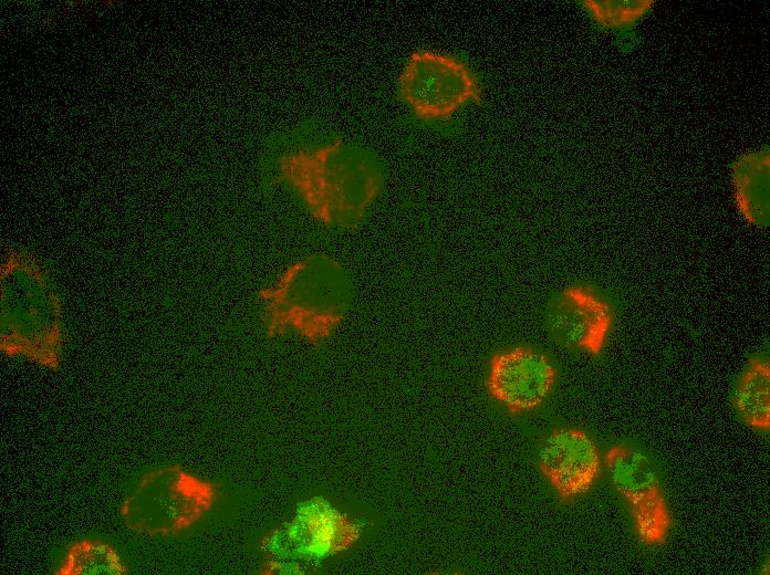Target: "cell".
Listing matches in <instances>:
<instances>
[{
    "label": "cell",
    "mask_w": 770,
    "mask_h": 575,
    "mask_svg": "<svg viewBox=\"0 0 770 575\" xmlns=\"http://www.w3.org/2000/svg\"><path fill=\"white\" fill-rule=\"evenodd\" d=\"M579 3L599 30L610 32L623 42L622 49L634 48L636 27L654 7L651 0H586Z\"/></svg>",
    "instance_id": "obj_11"
},
{
    "label": "cell",
    "mask_w": 770,
    "mask_h": 575,
    "mask_svg": "<svg viewBox=\"0 0 770 575\" xmlns=\"http://www.w3.org/2000/svg\"><path fill=\"white\" fill-rule=\"evenodd\" d=\"M360 526L323 501L302 508L290 529L300 550L316 556L347 550L360 537Z\"/></svg>",
    "instance_id": "obj_9"
},
{
    "label": "cell",
    "mask_w": 770,
    "mask_h": 575,
    "mask_svg": "<svg viewBox=\"0 0 770 575\" xmlns=\"http://www.w3.org/2000/svg\"><path fill=\"white\" fill-rule=\"evenodd\" d=\"M742 420L753 428H770V366L764 359H749L732 395Z\"/></svg>",
    "instance_id": "obj_12"
},
{
    "label": "cell",
    "mask_w": 770,
    "mask_h": 575,
    "mask_svg": "<svg viewBox=\"0 0 770 575\" xmlns=\"http://www.w3.org/2000/svg\"><path fill=\"white\" fill-rule=\"evenodd\" d=\"M539 468L561 499L586 492L601 471L596 445L584 431L556 428L539 451Z\"/></svg>",
    "instance_id": "obj_8"
},
{
    "label": "cell",
    "mask_w": 770,
    "mask_h": 575,
    "mask_svg": "<svg viewBox=\"0 0 770 575\" xmlns=\"http://www.w3.org/2000/svg\"><path fill=\"white\" fill-rule=\"evenodd\" d=\"M215 498L214 484L171 466L146 473L124 500L119 514L134 533L176 535L208 512Z\"/></svg>",
    "instance_id": "obj_3"
},
{
    "label": "cell",
    "mask_w": 770,
    "mask_h": 575,
    "mask_svg": "<svg viewBox=\"0 0 770 575\" xmlns=\"http://www.w3.org/2000/svg\"><path fill=\"white\" fill-rule=\"evenodd\" d=\"M126 573V567L113 547L91 540L73 543L56 572L59 575H123Z\"/></svg>",
    "instance_id": "obj_13"
},
{
    "label": "cell",
    "mask_w": 770,
    "mask_h": 575,
    "mask_svg": "<svg viewBox=\"0 0 770 575\" xmlns=\"http://www.w3.org/2000/svg\"><path fill=\"white\" fill-rule=\"evenodd\" d=\"M737 207L753 226L769 223V149L761 147L741 155L732 165Z\"/></svg>",
    "instance_id": "obj_10"
},
{
    "label": "cell",
    "mask_w": 770,
    "mask_h": 575,
    "mask_svg": "<svg viewBox=\"0 0 770 575\" xmlns=\"http://www.w3.org/2000/svg\"><path fill=\"white\" fill-rule=\"evenodd\" d=\"M351 302L348 272L334 258L319 253L283 269L261 291L258 305L270 336L319 344L337 328Z\"/></svg>",
    "instance_id": "obj_2"
},
{
    "label": "cell",
    "mask_w": 770,
    "mask_h": 575,
    "mask_svg": "<svg viewBox=\"0 0 770 575\" xmlns=\"http://www.w3.org/2000/svg\"><path fill=\"white\" fill-rule=\"evenodd\" d=\"M555 378L547 355L514 347L491 357L486 389L509 412L519 414L540 406L552 391Z\"/></svg>",
    "instance_id": "obj_6"
},
{
    "label": "cell",
    "mask_w": 770,
    "mask_h": 575,
    "mask_svg": "<svg viewBox=\"0 0 770 575\" xmlns=\"http://www.w3.org/2000/svg\"><path fill=\"white\" fill-rule=\"evenodd\" d=\"M278 172L313 218L336 229L357 224L382 184L377 158L343 142L291 151L281 158Z\"/></svg>",
    "instance_id": "obj_1"
},
{
    "label": "cell",
    "mask_w": 770,
    "mask_h": 575,
    "mask_svg": "<svg viewBox=\"0 0 770 575\" xmlns=\"http://www.w3.org/2000/svg\"><path fill=\"white\" fill-rule=\"evenodd\" d=\"M605 460L613 487L629 508L639 541L646 545L664 543L672 521L649 458L637 449L614 446Z\"/></svg>",
    "instance_id": "obj_5"
},
{
    "label": "cell",
    "mask_w": 770,
    "mask_h": 575,
    "mask_svg": "<svg viewBox=\"0 0 770 575\" xmlns=\"http://www.w3.org/2000/svg\"><path fill=\"white\" fill-rule=\"evenodd\" d=\"M547 326L560 344L599 355L610 333V304L591 289L569 286L559 292L547 310Z\"/></svg>",
    "instance_id": "obj_7"
},
{
    "label": "cell",
    "mask_w": 770,
    "mask_h": 575,
    "mask_svg": "<svg viewBox=\"0 0 770 575\" xmlns=\"http://www.w3.org/2000/svg\"><path fill=\"white\" fill-rule=\"evenodd\" d=\"M480 93L479 82L465 62L426 50L409 56L398 80L400 100L424 121L448 118L478 102Z\"/></svg>",
    "instance_id": "obj_4"
}]
</instances>
